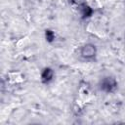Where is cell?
Here are the masks:
<instances>
[{
  "instance_id": "3957f363",
  "label": "cell",
  "mask_w": 125,
  "mask_h": 125,
  "mask_svg": "<svg viewBox=\"0 0 125 125\" xmlns=\"http://www.w3.org/2000/svg\"><path fill=\"white\" fill-rule=\"evenodd\" d=\"M52 76H53V72H52V70H50V69H46V70L44 71L43 75H42V78H43V80H49V79L52 78Z\"/></svg>"
},
{
  "instance_id": "6da1fadb",
  "label": "cell",
  "mask_w": 125,
  "mask_h": 125,
  "mask_svg": "<svg viewBox=\"0 0 125 125\" xmlns=\"http://www.w3.org/2000/svg\"><path fill=\"white\" fill-rule=\"evenodd\" d=\"M95 54H96V48H95V46H93L91 44H87V45L83 46L81 49V55L84 58H87V59L92 58L95 56Z\"/></svg>"
},
{
  "instance_id": "7a4b0ae2",
  "label": "cell",
  "mask_w": 125,
  "mask_h": 125,
  "mask_svg": "<svg viewBox=\"0 0 125 125\" xmlns=\"http://www.w3.org/2000/svg\"><path fill=\"white\" fill-rule=\"evenodd\" d=\"M115 86H116V83L111 78H105L103 81V89H104L106 91H111Z\"/></svg>"
}]
</instances>
